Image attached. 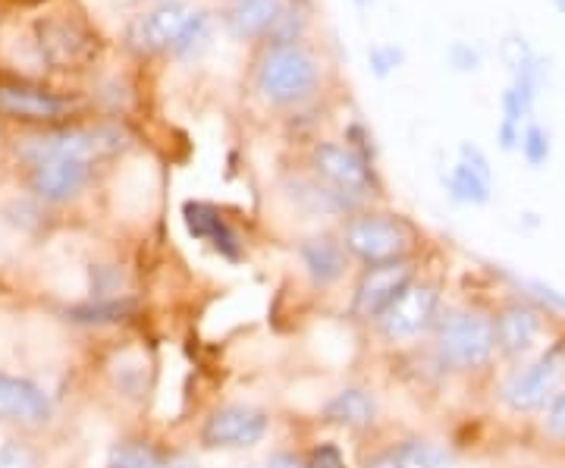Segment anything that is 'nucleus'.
I'll return each mask as SVG.
<instances>
[{
  "label": "nucleus",
  "mask_w": 565,
  "mask_h": 468,
  "mask_svg": "<svg viewBox=\"0 0 565 468\" xmlns=\"http://www.w3.org/2000/svg\"><path fill=\"white\" fill-rule=\"evenodd\" d=\"M73 102L57 92L20 79H0V117L20 123H54L70 114Z\"/></svg>",
  "instance_id": "obj_13"
},
{
  "label": "nucleus",
  "mask_w": 565,
  "mask_h": 468,
  "mask_svg": "<svg viewBox=\"0 0 565 468\" xmlns=\"http://www.w3.org/2000/svg\"><path fill=\"white\" fill-rule=\"evenodd\" d=\"M280 13L282 0H236V7L226 13V25L236 39H258L274 32Z\"/></svg>",
  "instance_id": "obj_19"
},
{
  "label": "nucleus",
  "mask_w": 565,
  "mask_h": 468,
  "mask_svg": "<svg viewBox=\"0 0 565 468\" xmlns=\"http://www.w3.org/2000/svg\"><path fill=\"white\" fill-rule=\"evenodd\" d=\"M54 412L51 396L13 374H0V422H13V425H44Z\"/></svg>",
  "instance_id": "obj_15"
},
{
  "label": "nucleus",
  "mask_w": 565,
  "mask_h": 468,
  "mask_svg": "<svg viewBox=\"0 0 565 468\" xmlns=\"http://www.w3.org/2000/svg\"><path fill=\"white\" fill-rule=\"evenodd\" d=\"M364 468H405V462L399 459V453L390 447L381 449V453H374L371 459H364Z\"/></svg>",
  "instance_id": "obj_32"
},
{
  "label": "nucleus",
  "mask_w": 565,
  "mask_h": 468,
  "mask_svg": "<svg viewBox=\"0 0 565 468\" xmlns=\"http://www.w3.org/2000/svg\"><path fill=\"white\" fill-rule=\"evenodd\" d=\"M556 7H559V13H565V0H553Z\"/></svg>",
  "instance_id": "obj_35"
},
{
  "label": "nucleus",
  "mask_w": 565,
  "mask_h": 468,
  "mask_svg": "<svg viewBox=\"0 0 565 468\" xmlns=\"http://www.w3.org/2000/svg\"><path fill=\"white\" fill-rule=\"evenodd\" d=\"M405 61L403 47H393V44H377V47H371L367 51V63H371V73L374 76H390L393 70H399Z\"/></svg>",
  "instance_id": "obj_26"
},
{
  "label": "nucleus",
  "mask_w": 565,
  "mask_h": 468,
  "mask_svg": "<svg viewBox=\"0 0 565 468\" xmlns=\"http://www.w3.org/2000/svg\"><path fill=\"white\" fill-rule=\"evenodd\" d=\"M437 311H440V286L412 280L374 327L386 343H408L437 325Z\"/></svg>",
  "instance_id": "obj_8"
},
{
  "label": "nucleus",
  "mask_w": 565,
  "mask_h": 468,
  "mask_svg": "<svg viewBox=\"0 0 565 468\" xmlns=\"http://www.w3.org/2000/svg\"><path fill=\"white\" fill-rule=\"evenodd\" d=\"M255 468H305V459L292 456V453H277V456L264 459L262 466H255Z\"/></svg>",
  "instance_id": "obj_33"
},
{
  "label": "nucleus",
  "mask_w": 565,
  "mask_h": 468,
  "mask_svg": "<svg viewBox=\"0 0 565 468\" xmlns=\"http://www.w3.org/2000/svg\"><path fill=\"white\" fill-rule=\"evenodd\" d=\"M151 468H195V462L185 456H158V462Z\"/></svg>",
  "instance_id": "obj_34"
},
{
  "label": "nucleus",
  "mask_w": 565,
  "mask_h": 468,
  "mask_svg": "<svg viewBox=\"0 0 565 468\" xmlns=\"http://www.w3.org/2000/svg\"><path fill=\"white\" fill-rule=\"evenodd\" d=\"M459 161L468 163V167H475L478 173L490 177V161H487V155L481 151V148H478V145L462 142V148H459Z\"/></svg>",
  "instance_id": "obj_31"
},
{
  "label": "nucleus",
  "mask_w": 565,
  "mask_h": 468,
  "mask_svg": "<svg viewBox=\"0 0 565 468\" xmlns=\"http://www.w3.org/2000/svg\"><path fill=\"white\" fill-rule=\"evenodd\" d=\"M158 462V453L148 447V444H120V447L110 453L107 459V468H151Z\"/></svg>",
  "instance_id": "obj_23"
},
{
  "label": "nucleus",
  "mask_w": 565,
  "mask_h": 468,
  "mask_svg": "<svg viewBox=\"0 0 565 468\" xmlns=\"http://www.w3.org/2000/svg\"><path fill=\"white\" fill-rule=\"evenodd\" d=\"M541 428H544L546 440L565 444V387L556 390L553 400L541 412Z\"/></svg>",
  "instance_id": "obj_25"
},
{
  "label": "nucleus",
  "mask_w": 565,
  "mask_h": 468,
  "mask_svg": "<svg viewBox=\"0 0 565 468\" xmlns=\"http://www.w3.org/2000/svg\"><path fill=\"white\" fill-rule=\"evenodd\" d=\"M120 148L122 132H117V129H76L73 126V129H51V132H41V136L20 139L17 155L29 167L51 161V158H76V161L92 163L120 151Z\"/></svg>",
  "instance_id": "obj_5"
},
{
  "label": "nucleus",
  "mask_w": 565,
  "mask_h": 468,
  "mask_svg": "<svg viewBox=\"0 0 565 468\" xmlns=\"http://www.w3.org/2000/svg\"><path fill=\"white\" fill-rule=\"evenodd\" d=\"M323 422L345 430H367L377 422V400L364 387H343L323 406Z\"/></svg>",
  "instance_id": "obj_18"
},
{
  "label": "nucleus",
  "mask_w": 565,
  "mask_h": 468,
  "mask_svg": "<svg viewBox=\"0 0 565 468\" xmlns=\"http://www.w3.org/2000/svg\"><path fill=\"white\" fill-rule=\"evenodd\" d=\"M449 66L452 70H459V73H468V70H478V63H481V54L475 51V47H468L462 41H452L449 44Z\"/></svg>",
  "instance_id": "obj_28"
},
{
  "label": "nucleus",
  "mask_w": 565,
  "mask_h": 468,
  "mask_svg": "<svg viewBox=\"0 0 565 468\" xmlns=\"http://www.w3.org/2000/svg\"><path fill=\"white\" fill-rule=\"evenodd\" d=\"M35 41L44 61L54 70H79L98 57V35L76 17H47L35 22Z\"/></svg>",
  "instance_id": "obj_7"
},
{
  "label": "nucleus",
  "mask_w": 565,
  "mask_h": 468,
  "mask_svg": "<svg viewBox=\"0 0 565 468\" xmlns=\"http://www.w3.org/2000/svg\"><path fill=\"white\" fill-rule=\"evenodd\" d=\"M343 245L364 267L405 262L415 248V230L393 214H359L345 224Z\"/></svg>",
  "instance_id": "obj_3"
},
{
  "label": "nucleus",
  "mask_w": 565,
  "mask_h": 468,
  "mask_svg": "<svg viewBox=\"0 0 565 468\" xmlns=\"http://www.w3.org/2000/svg\"><path fill=\"white\" fill-rule=\"evenodd\" d=\"M311 167H315V177H318L327 189H333L340 199H345L349 208H359V204L371 195V189H374V170H371V161H364L362 155H359L355 148H349V145H315V151H311Z\"/></svg>",
  "instance_id": "obj_6"
},
{
  "label": "nucleus",
  "mask_w": 565,
  "mask_h": 468,
  "mask_svg": "<svg viewBox=\"0 0 565 468\" xmlns=\"http://www.w3.org/2000/svg\"><path fill=\"white\" fill-rule=\"evenodd\" d=\"M497 349L505 362L522 365L527 359H534V352L541 349V340L546 333V315L544 308L527 302V299H512L505 302L497 315Z\"/></svg>",
  "instance_id": "obj_9"
},
{
  "label": "nucleus",
  "mask_w": 565,
  "mask_h": 468,
  "mask_svg": "<svg viewBox=\"0 0 565 468\" xmlns=\"http://www.w3.org/2000/svg\"><path fill=\"white\" fill-rule=\"evenodd\" d=\"M192 20H195V10L167 0L161 7H151L129 22L126 41L139 54H161V51L177 47V41L182 39V32L189 29Z\"/></svg>",
  "instance_id": "obj_12"
},
{
  "label": "nucleus",
  "mask_w": 565,
  "mask_h": 468,
  "mask_svg": "<svg viewBox=\"0 0 565 468\" xmlns=\"http://www.w3.org/2000/svg\"><path fill=\"white\" fill-rule=\"evenodd\" d=\"M519 148H522V155H525V161L531 167H544L550 161V132H546L544 126H537V123H527Z\"/></svg>",
  "instance_id": "obj_24"
},
{
  "label": "nucleus",
  "mask_w": 565,
  "mask_h": 468,
  "mask_svg": "<svg viewBox=\"0 0 565 468\" xmlns=\"http://www.w3.org/2000/svg\"><path fill=\"white\" fill-rule=\"evenodd\" d=\"M565 374V343H553L534 359H527L509 374L500 387V400L509 412L515 415H534L544 412V406L559 390Z\"/></svg>",
  "instance_id": "obj_4"
},
{
  "label": "nucleus",
  "mask_w": 565,
  "mask_h": 468,
  "mask_svg": "<svg viewBox=\"0 0 565 468\" xmlns=\"http://www.w3.org/2000/svg\"><path fill=\"white\" fill-rule=\"evenodd\" d=\"M318 63L299 44H270L258 63L255 85L270 104H302L318 88Z\"/></svg>",
  "instance_id": "obj_2"
},
{
  "label": "nucleus",
  "mask_w": 565,
  "mask_h": 468,
  "mask_svg": "<svg viewBox=\"0 0 565 468\" xmlns=\"http://www.w3.org/2000/svg\"><path fill=\"white\" fill-rule=\"evenodd\" d=\"M270 428L267 412L243 403L214 408L202 425V444L207 449H248L262 444Z\"/></svg>",
  "instance_id": "obj_11"
},
{
  "label": "nucleus",
  "mask_w": 565,
  "mask_h": 468,
  "mask_svg": "<svg viewBox=\"0 0 565 468\" xmlns=\"http://www.w3.org/2000/svg\"><path fill=\"white\" fill-rule=\"evenodd\" d=\"M95 173V167L88 161H76V158H51V161L32 163L29 173V185L39 195L41 202L61 204L76 199L82 189L88 185Z\"/></svg>",
  "instance_id": "obj_14"
},
{
  "label": "nucleus",
  "mask_w": 565,
  "mask_h": 468,
  "mask_svg": "<svg viewBox=\"0 0 565 468\" xmlns=\"http://www.w3.org/2000/svg\"><path fill=\"white\" fill-rule=\"evenodd\" d=\"M182 221H185V230H189L199 243H207L214 252H221L223 258L236 262V258L243 255L239 233L223 221V214L214 204L185 202L182 204Z\"/></svg>",
  "instance_id": "obj_16"
},
{
  "label": "nucleus",
  "mask_w": 565,
  "mask_h": 468,
  "mask_svg": "<svg viewBox=\"0 0 565 468\" xmlns=\"http://www.w3.org/2000/svg\"><path fill=\"white\" fill-rule=\"evenodd\" d=\"M393 449L399 453V459L405 462V468H449V462H452V456H449L440 444L422 440V437L403 440V444H396Z\"/></svg>",
  "instance_id": "obj_21"
},
{
  "label": "nucleus",
  "mask_w": 565,
  "mask_h": 468,
  "mask_svg": "<svg viewBox=\"0 0 565 468\" xmlns=\"http://www.w3.org/2000/svg\"><path fill=\"white\" fill-rule=\"evenodd\" d=\"M299 262H302L308 280L327 289V286L340 284L349 267V252H345L343 240L333 236H311L299 245Z\"/></svg>",
  "instance_id": "obj_17"
},
{
  "label": "nucleus",
  "mask_w": 565,
  "mask_h": 468,
  "mask_svg": "<svg viewBox=\"0 0 565 468\" xmlns=\"http://www.w3.org/2000/svg\"><path fill=\"white\" fill-rule=\"evenodd\" d=\"M0 468H35V456L20 444H0Z\"/></svg>",
  "instance_id": "obj_30"
},
{
  "label": "nucleus",
  "mask_w": 565,
  "mask_h": 468,
  "mask_svg": "<svg viewBox=\"0 0 565 468\" xmlns=\"http://www.w3.org/2000/svg\"><path fill=\"white\" fill-rule=\"evenodd\" d=\"M305 468H345V456L340 453V447H333V444H321V447H315L311 453H308Z\"/></svg>",
  "instance_id": "obj_27"
},
{
  "label": "nucleus",
  "mask_w": 565,
  "mask_h": 468,
  "mask_svg": "<svg viewBox=\"0 0 565 468\" xmlns=\"http://www.w3.org/2000/svg\"><path fill=\"white\" fill-rule=\"evenodd\" d=\"M204 39H207V17H204V13H195V20L189 22V29L182 32V39L177 41L173 51H177V54H189V51H192L195 44H202Z\"/></svg>",
  "instance_id": "obj_29"
},
{
  "label": "nucleus",
  "mask_w": 565,
  "mask_h": 468,
  "mask_svg": "<svg viewBox=\"0 0 565 468\" xmlns=\"http://www.w3.org/2000/svg\"><path fill=\"white\" fill-rule=\"evenodd\" d=\"M437 355L449 371H484L500 355L493 315L478 308H452L437 321Z\"/></svg>",
  "instance_id": "obj_1"
},
{
  "label": "nucleus",
  "mask_w": 565,
  "mask_h": 468,
  "mask_svg": "<svg viewBox=\"0 0 565 468\" xmlns=\"http://www.w3.org/2000/svg\"><path fill=\"white\" fill-rule=\"evenodd\" d=\"M355 3H359V7H367V3H371V0H355Z\"/></svg>",
  "instance_id": "obj_36"
},
{
  "label": "nucleus",
  "mask_w": 565,
  "mask_h": 468,
  "mask_svg": "<svg viewBox=\"0 0 565 468\" xmlns=\"http://www.w3.org/2000/svg\"><path fill=\"white\" fill-rule=\"evenodd\" d=\"M132 311V302H120V299H110V302H95V306L73 308V321L82 325H110V321H122L126 315Z\"/></svg>",
  "instance_id": "obj_22"
},
{
  "label": "nucleus",
  "mask_w": 565,
  "mask_h": 468,
  "mask_svg": "<svg viewBox=\"0 0 565 468\" xmlns=\"http://www.w3.org/2000/svg\"><path fill=\"white\" fill-rule=\"evenodd\" d=\"M446 189L456 202L462 204H487L490 202V177L478 173L475 167L468 163H456L446 177Z\"/></svg>",
  "instance_id": "obj_20"
},
{
  "label": "nucleus",
  "mask_w": 565,
  "mask_h": 468,
  "mask_svg": "<svg viewBox=\"0 0 565 468\" xmlns=\"http://www.w3.org/2000/svg\"><path fill=\"white\" fill-rule=\"evenodd\" d=\"M415 280V265L405 262H390V265L364 267L359 284L352 289V318L377 325V318L393 306L403 289Z\"/></svg>",
  "instance_id": "obj_10"
}]
</instances>
